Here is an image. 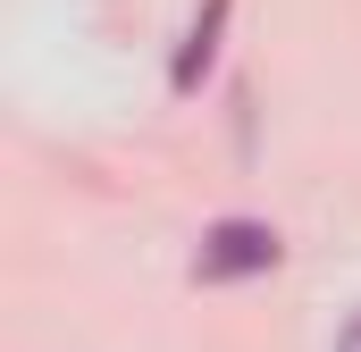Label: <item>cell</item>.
<instances>
[{
	"label": "cell",
	"mask_w": 361,
	"mask_h": 352,
	"mask_svg": "<svg viewBox=\"0 0 361 352\" xmlns=\"http://www.w3.org/2000/svg\"><path fill=\"white\" fill-rule=\"evenodd\" d=\"M277 260H286V244H277L269 218H219L202 235V252H193V277L202 285H235V277H269Z\"/></svg>",
	"instance_id": "cell-1"
},
{
	"label": "cell",
	"mask_w": 361,
	"mask_h": 352,
	"mask_svg": "<svg viewBox=\"0 0 361 352\" xmlns=\"http://www.w3.org/2000/svg\"><path fill=\"white\" fill-rule=\"evenodd\" d=\"M219 25H227V0H202V17H193V34H185L177 68H169V84H177V92L202 84V68H210V51H219Z\"/></svg>",
	"instance_id": "cell-2"
},
{
	"label": "cell",
	"mask_w": 361,
	"mask_h": 352,
	"mask_svg": "<svg viewBox=\"0 0 361 352\" xmlns=\"http://www.w3.org/2000/svg\"><path fill=\"white\" fill-rule=\"evenodd\" d=\"M336 352H361V310L345 319V336H336Z\"/></svg>",
	"instance_id": "cell-3"
}]
</instances>
